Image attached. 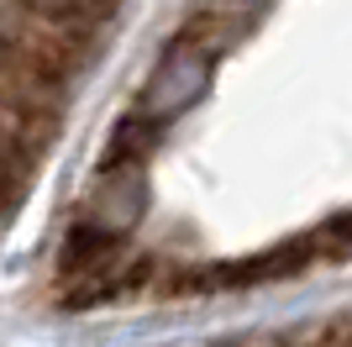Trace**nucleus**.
Here are the masks:
<instances>
[{"label": "nucleus", "instance_id": "3", "mask_svg": "<svg viewBox=\"0 0 352 347\" xmlns=\"http://www.w3.org/2000/svg\"><path fill=\"white\" fill-rule=\"evenodd\" d=\"M158 121H147V116H132V121H121L111 132V147H105V169H121V163H142L147 147L158 143Z\"/></svg>", "mask_w": 352, "mask_h": 347}, {"label": "nucleus", "instance_id": "2", "mask_svg": "<svg viewBox=\"0 0 352 347\" xmlns=\"http://www.w3.org/2000/svg\"><path fill=\"white\" fill-rule=\"evenodd\" d=\"M147 205V179H142V163H121V169H105L95 195H89V231H100V237H126L137 216H142Z\"/></svg>", "mask_w": 352, "mask_h": 347}, {"label": "nucleus", "instance_id": "1", "mask_svg": "<svg viewBox=\"0 0 352 347\" xmlns=\"http://www.w3.org/2000/svg\"><path fill=\"white\" fill-rule=\"evenodd\" d=\"M216 37H210V27H190L179 32V43L163 53V63L153 69V79H147L142 90V105H137V116H147V121H174V116H184L200 95H206L210 85V58H216Z\"/></svg>", "mask_w": 352, "mask_h": 347}, {"label": "nucleus", "instance_id": "4", "mask_svg": "<svg viewBox=\"0 0 352 347\" xmlns=\"http://www.w3.org/2000/svg\"><path fill=\"white\" fill-rule=\"evenodd\" d=\"M310 247H316V258H352V211H347V216H337Z\"/></svg>", "mask_w": 352, "mask_h": 347}]
</instances>
